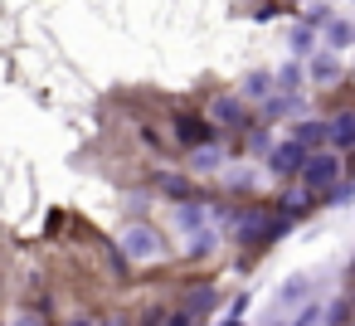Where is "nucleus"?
I'll return each mask as SVG.
<instances>
[{
	"label": "nucleus",
	"mask_w": 355,
	"mask_h": 326,
	"mask_svg": "<svg viewBox=\"0 0 355 326\" xmlns=\"http://www.w3.org/2000/svg\"><path fill=\"white\" fill-rule=\"evenodd\" d=\"M297 180H302L311 195H331V190L345 180V161H340V151H336V146H316V151H306Z\"/></svg>",
	"instance_id": "nucleus-1"
},
{
	"label": "nucleus",
	"mask_w": 355,
	"mask_h": 326,
	"mask_svg": "<svg viewBox=\"0 0 355 326\" xmlns=\"http://www.w3.org/2000/svg\"><path fill=\"white\" fill-rule=\"evenodd\" d=\"M117 248H122V258H132V263H156V258H166V239H161V229H156V224H141V219L122 224Z\"/></svg>",
	"instance_id": "nucleus-2"
},
{
	"label": "nucleus",
	"mask_w": 355,
	"mask_h": 326,
	"mask_svg": "<svg viewBox=\"0 0 355 326\" xmlns=\"http://www.w3.org/2000/svg\"><path fill=\"white\" fill-rule=\"evenodd\" d=\"M277 234H287V219H277V214L243 209V214L234 219V239H239V243H272Z\"/></svg>",
	"instance_id": "nucleus-3"
},
{
	"label": "nucleus",
	"mask_w": 355,
	"mask_h": 326,
	"mask_svg": "<svg viewBox=\"0 0 355 326\" xmlns=\"http://www.w3.org/2000/svg\"><path fill=\"white\" fill-rule=\"evenodd\" d=\"M302 161H306V146L287 132L282 141H272L268 146V156H263V166H268V175H277V180H292L297 171H302Z\"/></svg>",
	"instance_id": "nucleus-4"
},
{
	"label": "nucleus",
	"mask_w": 355,
	"mask_h": 326,
	"mask_svg": "<svg viewBox=\"0 0 355 326\" xmlns=\"http://www.w3.org/2000/svg\"><path fill=\"white\" fill-rule=\"evenodd\" d=\"M306 78H311V88H336V83L345 78V59L321 44V49L306 59Z\"/></svg>",
	"instance_id": "nucleus-5"
},
{
	"label": "nucleus",
	"mask_w": 355,
	"mask_h": 326,
	"mask_svg": "<svg viewBox=\"0 0 355 326\" xmlns=\"http://www.w3.org/2000/svg\"><path fill=\"white\" fill-rule=\"evenodd\" d=\"M205 117H209V127H243V117H248V103H243L239 93H219V98H209Z\"/></svg>",
	"instance_id": "nucleus-6"
},
{
	"label": "nucleus",
	"mask_w": 355,
	"mask_h": 326,
	"mask_svg": "<svg viewBox=\"0 0 355 326\" xmlns=\"http://www.w3.org/2000/svg\"><path fill=\"white\" fill-rule=\"evenodd\" d=\"M311 292H316V277H311V273H292V277L272 292V307H277V311H297L302 302H311Z\"/></svg>",
	"instance_id": "nucleus-7"
},
{
	"label": "nucleus",
	"mask_w": 355,
	"mask_h": 326,
	"mask_svg": "<svg viewBox=\"0 0 355 326\" xmlns=\"http://www.w3.org/2000/svg\"><path fill=\"white\" fill-rule=\"evenodd\" d=\"M277 93V74L272 69H248L243 78H239V98L243 103H268Z\"/></svg>",
	"instance_id": "nucleus-8"
},
{
	"label": "nucleus",
	"mask_w": 355,
	"mask_h": 326,
	"mask_svg": "<svg viewBox=\"0 0 355 326\" xmlns=\"http://www.w3.org/2000/svg\"><path fill=\"white\" fill-rule=\"evenodd\" d=\"M326 146H336L340 156L355 151V108H340L336 117H326Z\"/></svg>",
	"instance_id": "nucleus-9"
},
{
	"label": "nucleus",
	"mask_w": 355,
	"mask_h": 326,
	"mask_svg": "<svg viewBox=\"0 0 355 326\" xmlns=\"http://www.w3.org/2000/svg\"><path fill=\"white\" fill-rule=\"evenodd\" d=\"M316 49H321V30H316V25H306V20L287 25V54H292V59H311Z\"/></svg>",
	"instance_id": "nucleus-10"
},
{
	"label": "nucleus",
	"mask_w": 355,
	"mask_h": 326,
	"mask_svg": "<svg viewBox=\"0 0 355 326\" xmlns=\"http://www.w3.org/2000/svg\"><path fill=\"white\" fill-rule=\"evenodd\" d=\"M171 219H175V229H180V234H195V229H205V224H209V205L185 195V200H175Z\"/></svg>",
	"instance_id": "nucleus-11"
},
{
	"label": "nucleus",
	"mask_w": 355,
	"mask_h": 326,
	"mask_svg": "<svg viewBox=\"0 0 355 326\" xmlns=\"http://www.w3.org/2000/svg\"><path fill=\"white\" fill-rule=\"evenodd\" d=\"M321 44H326V49H336V54H345V49L355 44V20H345V15H331V20L321 25Z\"/></svg>",
	"instance_id": "nucleus-12"
},
{
	"label": "nucleus",
	"mask_w": 355,
	"mask_h": 326,
	"mask_svg": "<svg viewBox=\"0 0 355 326\" xmlns=\"http://www.w3.org/2000/svg\"><path fill=\"white\" fill-rule=\"evenodd\" d=\"M277 74V93H306L311 88V78H306V59H287L282 69H272Z\"/></svg>",
	"instance_id": "nucleus-13"
},
{
	"label": "nucleus",
	"mask_w": 355,
	"mask_h": 326,
	"mask_svg": "<svg viewBox=\"0 0 355 326\" xmlns=\"http://www.w3.org/2000/svg\"><path fill=\"white\" fill-rule=\"evenodd\" d=\"M209 117H195V112H180L175 117V137L185 141V146H200V141H209Z\"/></svg>",
	"instance_id": "nucleus-14"
},
{
	"label": "nucleus",
	"mask_w": 355,
	"mask_h": 326,
	"mask_svg": "<svg viewBox=\"0 0 355 326\" xmlns=\"http://www.w3.org/2000/svg\"><path fill=\"white\" fill-rule=\"evenodd\" d=\"M190 171H195V175H219V171H224V151L209 146V141L190 146Z\"/></svg>",
	"instance_id": "nucleus-15"
},
{
	"label": "nucleus",
	"mask_w": 355,
	"mask_h": 326,
	"mask_svg": "<svg viewBox=\"0 0 355 326\" xmlns=\"http://www.w3.org/2000/svg\"><path fill=\"white\" fill-rule=\"evenodd\" d=\"M263 112L277 117V122H282V117H302V112H306V98H302V93H272V98L263 103Z\"/></svg>",
	"instance_id": "nucleus-16"
},
{
	"label": "nucleus",
	"mask_w": 355,
	"mask_h": 326,
	"mask_svg": "<svg viewBox=\"0 0 355 326\" xmlns=\"http://www.w3.org/2000/svg\"><path fill=\"white\" fill-rule=\"evenodd\" d=\"M292 137H297L306 151H316V146H326V122H321V117H297Z\"/></svg>",
	"instance_id": "nucleus-17"
},
{
	"label": "nucleus",
	"mask_w": 355,
	"mask_h": 326,
	"mask_svg": "<svg viewBox=\"0 0 355 326\" xmlns=\"http://www.w3.org/2000/svg\"><path fill=\"white\" fill-rule=\"evenodd\" d=\"M214 248H219V234H214V224H205V229L185 234V253H190V258H209Z\"/></svg>",
	"instance_id": "nucleus-18"
},
{
	"label": "nucleus",
	"mask_w": 355,
	"mask_h": 326,
	"mask_svg": "<svg viewBox=\"0 0 355 326\" xmlns=\"http://www.w3.org/2000/svg\"><path fill=\"white\" fill-rule=\"evenodd\" d=\"M331 316H326V307L321 302H302L292 316H287V326H326Z\"/></svg>",
	"instance_id": "nucleus-19"
},
{
	"label": "nucleus",
	"mask_w": 355,
	"mask_h": 326,
	"mask_svg": "<svg viewBox=\"0 0 355 326\" xmlns=\"http://www.w3.org/2000/svg\"><path fill=\"white\" fill-rule=\"evenodd\" d=\"M306 205H311V190H306V185L297 180V185H292V190L282 195V209H287V214H302Z\"/></svg>",
	"instance_id": "nucleus-20"
},
{
	"label": "nucleus",
	"mask_w": 355,
	"mask_h": 326,
	"mask_svg": "<svg viewBox=\"0 0 355 326\" xmlns=\"http://www.w3.org/2000/svg\"><path fill=\"white\" fill-rule=\"evenodd\" d=\"M156 190H161V195H171V200H185V195H190L185 175H161V180H156Z\"/></svg>",
	"instance_id": "nucleus-21"
},
{
	"label": "nucleus",
	"mask_w": 355,
	"mask_h": 326,
	"mask_svg": "<svg viewBox=\"0 0 355 326\" xmlns=\"http://www.w3.org/2000/svg\"><path fill=\"white\" fill-rule=\"evenodd\" d=\"M350 195H355V185H350V180H340V185L331 190V200H326V205H350Z\"/></svg>",
	"instance_id": "nucleus-22"
},
{
	"label": "nucleus",
	"mask_w": 355,
	"mask_h": 326,
	"mask_svg": "<svg viewBox=\"0 0 355 326\" xmlns=\"http://www.w3.org/2000/svg\"><path fill=\"white\" fill-rule=\"evenodd\" d=\"M6 326H44V316H40V311H15Z\"/></svg>",
	"instance_id": "nucleus-23"
},
{
	"label": "nucleus",
	"mask_w": 355,
	"mask_h": 326,
	"mask_svg": "<svg viewBox=\"0 0 355 326\" xmlns=\"http://www.w3.org/2000/svg\"><path fill=\"white\" fill-rule=\"evenodd\" d=\"M166 326H190V311H171V316H166Z\"/></svg>",
	"instance_id": "nucleus-24"
},
{
	"label": "nucleus",
	"mask_w": 355,
	"mask_h": 326,
	"mask_svg": "<svg viewBox=\"0 0 355 326\" xmlns=\"http://www.w3.org/2000/svg\"><path fill=\"white\" fill-rule=\"evenodd\" d=\"M219 326H243V311H229V316H224Z\"/></svg>",
	"instance_id": "nucleus-25"
},
{
	"label": "nucleus",
	"mask_w": 355,
	"mask_h": 326,
	"mask_svg": "<svg viewBox=\"0 0 355 326\" xmlns=\"http://www.w3.org/2000/svg\"><path fill=\"white\" fill-rule=\"evenodd\" d=\"M69 326H98V321H93V316H73Z\"/></svg>",
	"instance_id": "nucleus-26"
},
{
	"label": "nucleus",
	"mask_w": 355,
	"mask_h": 326,
	"mask_svg": "<svg viewBox=\"0 0 355 326\" xmlns=\"http://www.w3.org/2000/svg\"><path fill=\"white\" fill-rule=\"evenodd\" d=\"M272 326H287V321H272Z\"/></svg>",
	"instance_id": "nucleus-27"
},
{
	"label": "nucleus",
	"mask_w": 355,
	"mask_h": 326,
	"mask_svg": "<svg viewBox=\"0 0 355 326\" xmlns=\"http://www.w3.org/2000/svg\"><path fill=\"white\" fill-rule=\"evenodd\" d=\"M350 6H355V0H350Z\"/></svg>",
	"instance_id": "nucleus-28"
},
{
	"label": "nucleus",
	"mask_w": 355,
	"mask_h": 326,
	"mask_svg": "<svg viewBox=\"0 0 355 326\" xmlns=\"http://www.w3.org/2000/svg\"><path fill=\"white\" fill-rule=\"evenodd\" d=\"M350 326H355V321H350Z\"/></svg>",
	"instance_id": "nucleus-29"
}]
</instances>
